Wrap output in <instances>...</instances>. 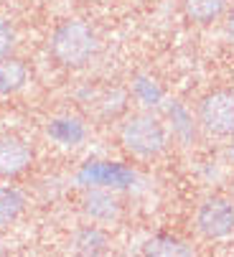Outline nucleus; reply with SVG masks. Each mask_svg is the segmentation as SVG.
<instances>
[{
	"instance_id": "obj_5",
	"label": "nucleus",
	"mask_w": 234,
	"mask_h": 257,
	"mask_svg": "<svg viewBox=\"0 0 234 257\" xmlns=\"http://www.w3.org/2000/svg\"><path fill=\"white\" fill-rule=\"evenodd\" d=\"M33 163V151L23 138L3 135L0 138V181H11L26 173Z\"/></svg>"
},
{
	"instance_id": "obj_4",
	"label": "nucleus",
	"mask_w": 234,
	"mask_h": 257,
	"mask_svg": "<svg viewBox=\"0 0 234 257\" xmlns=\"http://www.w3.org/2000/svg\"><path fill=\"white\" fill-rule=\"evenodd\" d=\"M199 122L214 138H234V89H214L199 102Z\"/></svg>"
},
{
	"instance_id": "obj_7",
	"label": "nucleus",
	"mask_w": 234,
	"mask_h": 257,
	"mask_svg": "<svg viewBox=\"0 0 234 257\" xmlns=\"http://www.w3.org/2000/svg\"><path fill=\"white\" fill-rule=\"evenodd\" d=\"M183 16L196 26H211L226 16V0H181Z\"/></svg>"
},
{
	"instance_id": "obj_3",
	"label": "nucleus",
	"mask_w": 234,
	"mask_h": 257,
	"mask_svg": "<svg viewBox=\"0 0 234 257\" xmlns=\"http://www.w3.org/2000/svg\"><path fill=\"white\" fill-rule=\"evenodd\" d=\"M196 232L209 242H224L234 237V201L226 196H209L196 209Z\"/></svg>"
},
{
	"instance_id": "obj_2",
	"label": "nucleus",
	"mask_w": 234,
	"mask_h": 257,
	"mask_svg": "<svg viewBox=\"0 0 234 257\" xmlns=\"http://www.w3.org/2000/svg\"><path fill=\"white\" fill-rule=\"evenodd\" d=\"M123 151L133 158L150 161L166 153L168 148V127L161 117H155L150 112H133L120 122L117 130Z\"/></svg>"
},
{
	"instance_id": "obj_11",
	"label": "nucleus",
	"mask_w": 234,
	"mask_h": 257,
	"mask_svg": "<svg viewBox=\"0 0 234 257\" xmlns=\"http://www.w3.org/2000/svg\"><path fill=\"white\" fill-rule=\"evenodd\" d=\"M107 234L102 232L99 224H89L84 229H79L74 234V249L82 252V254H99L107 249Z\"/></svg>"
},
{
	"instance_id": "obj_10",
	"label": "nucleus",
	"mask_w": 234,
	"mask_h": 257,
	"mask_svg": "<svg viewBox=\"0 0 234 257\" xmlns=\"http://www.w3.org/2000/svg\"><path fill=\"white\" fill-rule=\"evenodd\" d=\"M143 252L153 257H191L193 247H188L183 239H176V237H153L145 242Z\"/></svg>"
},
{
	"instance_id": "obj_9",
	"label": "nucleus",
	"mask_w": 234,
	"mask_h": 257,
	"mask_svg": "<svg viewBox=\"0 0 234 257\" xmlns=\"http://www.w3.org/2000/svg\"><path fill=\"white\" fill-rule=\"evenodd\" d=\"M26 211V196L16 186H0V232L11 229Z\"/></svg>"
},
{
	"instance_id": "obj_13",
	"label": "nucleus",
	"mask_w": 234,
	"mask_h": 257,
	"mask_svg": "<svg viewBox=\"0 0 234 257\" xmlns=\"http://www.w3.org/2000/svg\"><path fill=\"white\" fill-rule=\"evenodd\" d=\"M226 21H224V26H226V36H229V41L234 44V8L231 11H226V16H224Z\"/></svg>"
},
{
	"instance_id": "obj_12",
	"label": "nucleus",
	"mask_w": 234,
	"mask_h": 257,
	"mask_svg": "<svg viewBox=\"0 0 234 257\" xmlns=\"http://www.w3.org/2000/svg\"><path fill=\"white\" fill-rule=\"evenodd\" d=\"M16 41H18V33H16L13 23H11L8 18H3V16H0V59L13 54V49H16Z\"/></svg>"
},
{
	"instance_id": "obj_6",
	"label": "nucleus",
	"mask_w": 234,
	"mask_h": 257,
	"mask_svg": "<svg viewBox=\"0 0 234 257\" xmlns=\"http://www.w3.org/2000/svg\"><path fill=\"white\" fill-rule=\"evenodd\" d=\"M82 211H84V216L89 219L92 224L104 227V224H112V222L120 219L123 201L117 199L112 191H107V189H92L82 199Z\"/></svg>"
},
{
	"instance_id": "obj_8",
	"label": "nucleus",
	"mask_w": 234,
	"mask_h": 257,
	"mask_svg": "<svg viewBox=\"0 0 234 257\" xmlns=\"http://www.w3.org/2000/svg\"><path fill=\"white\" fill-rule=\"evenodd\" d=\"M28 82V66L16 56L0 59V99L18 94Z\"/></svg>"
},
{
	"instance_id": "obj_1",
	"label": "nucleus",
	"mask_w": 234,
	"mask_h": 257,
	"mask_svg": "<svg viewBox=\"0 0 234 257\" xmlns=\"http://www.w3.org/2000/svg\"><path fill=\"white\" fill-rule=\"evenodd\" d=\"M49 51L59 66L76 71L89 66L99 54V36L87 21L66 18L51 31Z\"/></svg>"
}]
</instances>
